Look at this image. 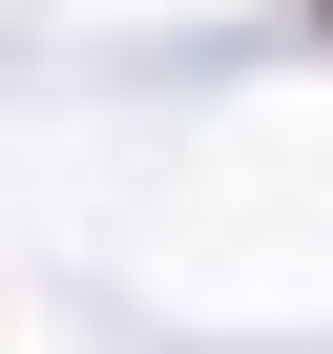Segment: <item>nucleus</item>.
Masks as SVG:
<instances>
[]
</instances>
